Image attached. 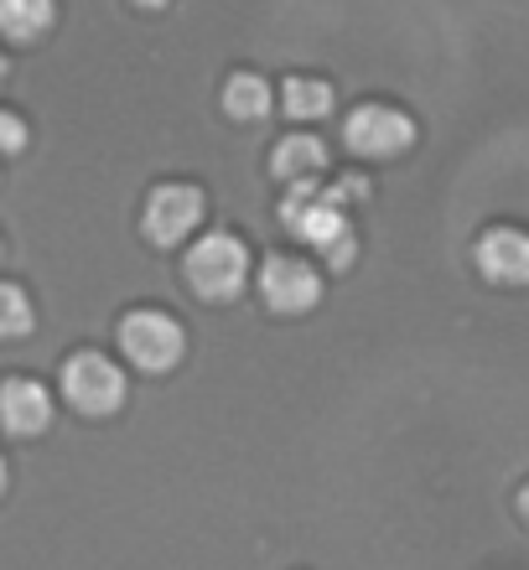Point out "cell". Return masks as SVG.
<instances>
[{
    "instance_id": "7a4b0ae2",
    "label": "cell",
    "mask_w": 529,
    "mask_h": 570,
    "mask_svg": "<svg viewBox=\"0 0 529 570\" xmlns=\"http://www.w3.org/2000/svg\"><path fill=\"white\" fill-rule=\"evenodd\" d=\"M120 347L140 374H172L187 353V332L167 312H130L120 322Z\"/></svg>"
},
{
    "instance_id": "3957f363",
    "label": "cell",
    "mask_w": 529,
    "mask_h": 570,
    "mask_svg": "<svg viewBox=\"0 0 529 570\" xmlns=\"http://www.w3.org/2000/svg\"><path fill=\"white\" fill-rule=\"evenodd\" d=\"M62 400L78 410V415H94L105 421L125 405V374L105 353H74L62 363Z\"/></svg>"
},
{
    "instance_id": "8992f818",
    "label": "cell",
    "mask_w": 529,
    "mask_h": 570,
    "mask_svg": "<svg viewBox=\"0 0 529 570\" xmlns=\"http://www.w3.org/2000/svg\"><path fill=\"white\" fill-rule=\"evenodd\" d=\"M197 224H203V193H197L193 181H167V187H156V193L146 197V213H140L146 239L161 244V249L182 244Z\"/></svg>"
},
{
    "instance_id": "5b68a950",
    "label": "cell",
    "mask_w": 529,
    "mask_h": 570,
    "mask_svg": "<svg viewBox=\"0 0 529 570\" xmlns=\"http://www.w3.org/2000/svg\"><path fill=\"white\" fill-rule=\"evenodd\" d=\"M343 140L363 161H384V156H400V150L415 146V120L390 105H359L343 120Z\"/></svg>"
},
{
    "instance_id": "277c9868",
    "label": "cell",
    "mask_w": 529,
    "mask_h": 570,
    "mask_svg": "<svg viewBox=\"0 0 529 570\" xmlns=\"http://www.w3.org/2000/svg\"><path fill=\"white\" fill-rule=\"evenodd\" d=\"M281 224L296 228L306 244L327 249L337 234H349V213H343L333 187H322V181H291V197L281 203Z\"/></svg>"
},
{
    "instance_id": "d6986e66",
    "label": "cell",
    "mask_w": 529,
    "mask_h": 570,
    "mask_svg": "<svg viewBox=\"0 0 529 570\" xmlns=\"http://www.w3.org/2000/svg\"><path fill=\"white\" fill-rule=\"evenodd\" d=\"M519 509H525V519H529V488H525V493H519Z\"/></svg>"
},
{
    "instance_id": "ba28073f",
    "label": "cell",
    "mask_w": 529,
    "mask_h": 570,
    "mask_svg": "<svg viewBox=\"0 0 529 570\" xmlns=\"http://www.w3.org/2000/svg\"><path fill=\"white\" fill-rule=\"evenodd\" d=\"M0 425L11 435H42L52 425V394L37 379H6L0 384Z\"/></svg>"
},
{
    "instance_id": "6da1fadb",
    "label": "cell",
    "mask_w": 529,
    "mask_h": 570,
    "mask_svg": "<svg viewBox=\"0 0 529 570\" xmlns=\"http://www.w3.org/2000/svg\"><path fill=\"white\" fill-rule=\"evenodd\" d=\"M249 281V249L234 234H208L187 255V285L203 301H234Z\"/></svg>"
},
{
    "instance_id": "ac0fdd59",
    "label": "cell",
    "mask_w": 529,
    "mask_h": 570,
    "mask_svg": "<svg viewBox=\"0 0 529 570\" xmlns=\"http://www.w3.org/2000/svg\"><path fill=\"white\" fill-rule=\"evenodd\" d=\"M6 482H11V472H6V456H0V493H6Z\"/></svg>"
},
{
    "instance_id": "9c48e42d",
    "label": "cell",
    "mask_w": 529,
    "mask_h": 570,
    "mask_svg": "<svg viewBox=\"0 0 529 570\" xmlns=\"http://www.w3.org/2000/svg\"><path fill=\"white\" fill-rule=\"evenodd\" d=\"M478 271L493 285H529V234L519 228H488L478 239Z\"/></svg>"
},
{
    "instance_id": "8fae6325",
    "label": "cell",
    "mask_w": 529,
    "mask_h": 570,
    "mask_svg": "<svg viewBox=\"0 0 529 570\" xmlns=\"http://www.w3.org/2000/svg\"><path fill=\"white\" fill-rule=\"evenodd\" d=\"M52 21H58L52 0H0V37H11L21 47L42 42L47 31H52Z\"/></svg>"
},
{
    "instance_id": "5bb4252c",
    "label": "cell",
    "mask_w": 529,
    "mask_h": 570,
    "mask_svg": "<svg viewBox=\"0 0 529 570\" xmlns=\"http://www.w3.org/2000/svg\"><path fill=\"white\" fill-rule=\"evenodd\" d=\"M31 332V301L21 285H0V343H16Z\"/></svg>"
},
{
    "instance_id": "ffe728a7",
    "label": "cell",
    "mask_w": 529,
    "mask_h": 570,
    "mask_svg": "<svg viewBox=\"0 0 529 570\" xmlns=\"http://www.w3.org/2000/svg\"><path fill=\"white\" fill-rule=\"evenodd\" d=\"M0 83H6V58H0Z\"/></svg>"
},
{
    "instance_id": "30bf717a",
    "label": "cell",
    "mask_w": 529,
    "mask_h": 570,
    "mask_svg": "<svg viewBox=\"0 0 529 570\" xmlns=\"http://www.w3.org/2000/svg\"><path fill=\"white\" fill-rule=\"evenodd\" d=\"M271 171L281 181H317L327 171V150L317 136H286L271 150Z\"/></svg>"
},
{
    "instance_id": "e0dca14e",
    "label": "cell",
    "mask_w": 529,
    "mask_h": 570,
    "mask_svg": "<svg viewBox=\"0 0 529 570\" xmlns=\"http://www.w3.org/2000/svg\"><path fill=\"white\" fill-rule=\"evenodd\" d=\"M136 6H146V11H161V6H172V0H136Z\"/></svg>"
},
{
    "instance_id": "2e32d148",
    "label": "cell",
    "mask_w": 529,
    "mask_h": 570,
    "mask_svg": "<svg viewBox=\"0 0 529 570\" xmlns=\"http://www.w3.org/2000/svg\"><path fill=\"white\" fill-rule=\"evenodd\" d=\"M322 255H327V265H333V271H349L353 255H359V239H353V228H349V234H337V239L327 244Z\"/></svg>"
},
{
    "instance_id": "4fadbf2b",
    "label": "cell",
    "mask_w": 529,
    "mask_h": 570,
    "mask_svg": "<svg viewBox=\"0 0 529 570\" xmlns=\"http://www.w3.org/2000/svg\"><path fill=\"white\" fill-rule=\"evenodd\" d=\"M281 105H286L291 120H322V115H333V83H322V78H286Z\"/></svg>"
},
{
    "instance_id": "9a60e30c",
    "label": "cell",
    "mask_w": 529,
    "mask_h": 570,
    "mask_svg": "<svg viewBox=\"0 0 529 570\" xmlns=\"http://www.w3.org/2000/svg\"><path fill=\"white\" fill-rule=\"evenodd\" d=\"M16 150H27V120L0 109V156H16Z\"/></svg>"
},
{
    "instance_id": "7c38bea8",
    "label": "cell",
    "mask_w": 529,
    "mask_h": 570,
    "mask_svg": "<svg viewBox=\"0 0 529 570\" xmlns=\"http://www.w3.org/2000/svg\"><path fill=\"white\" fill-rule=\"evenodd\" d=\"M224 109L234 120H265L271 115V83L259 73H234L224 83Z\"/></svg>"
},
{
    "instance_id": "52a82bcc",
    "label": "cell",
    "mask_w": 529,
    "mask_h": 570,
    "mask_svg": "<svg viewBox=\"0 0 529 570\" xmlns=\"http://www.w3.org/2000/svg\"><path fill=\"white\" fill-rule=\"evenodd\" d=\"M259 296H265V306L281 316L312 312L322 301V275L296 255H271L259 265Z\"/></svg>"
}]
</instances>
